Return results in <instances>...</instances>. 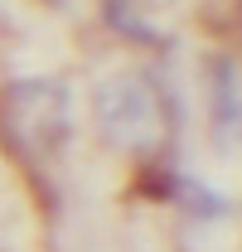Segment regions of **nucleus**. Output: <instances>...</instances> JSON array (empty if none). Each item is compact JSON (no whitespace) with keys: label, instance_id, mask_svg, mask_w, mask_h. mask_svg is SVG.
<instances>
[{"label":"nucleus","instance_id":"nucleus-1","mask_svg":"<svg viewBox=\"0 0 242 252\" xmlns=\"http://www.w3.org/2000/svg\"><path fill=\"white\" fill-rule=\"evenodd\" d=\"M97 126L102 136L131 151V156H151L155 146L165 141V107H160V93H155L146 78H131V73H117L97 88Z\"/></svg>","mask_w":242,"mask_h":252},{"label":"nucleus","instance_id":"nucleus-2","mask_svg":"<svg viewBox=\"0 0 242 252\" xmlns=\"http://www.w3.org/2000/svg\"><path fill=\"white\" fill-rule=\"evenodd\" d=\"M0 126L20 156H49L68 136V93L59 83H15L5 93Z\"/></svg>","mask_w":242,"mask_h":252},{"label":"nucleus","instance_id":"nucleus-3","mask_svg":"<svg viewBox=\"0 0 242 252\" xmlns=\"http://www.w3.org/2000/svg\"><path fill=\"white\" fill-rule=\"evenodd\" d=\"M238 20H242V0H238Z\"/></svg>","mask_w":242,"mask_h":252}]
</instances>
